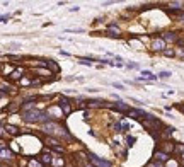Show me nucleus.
I'll return each mask as SVG.
<instances>
[{
	"label": "nucleus",
	"mask_w": 184,
	"mask_h": 167,
	"mask_svg": "<svg viewBox=\"0 0 184 167\" xmlns=\"http://www.w3.org/2000/svg\"><path fill=\"white\" fill-rule=\"evenodd\" d=\"M43 130L48 133V135H51V137H58V138H65V140H68V141H72L73 138H72V135H70L67 130L61 126V124H58V123H51V121H48V123H44L43 124Z\"/></svg>",
	"instance_id": "nucleus-1"
},
{
	"label": "nucleus",
	"mask_w": 184,
	"mask_h": 167,
	"mask_svg": "<svg viewBox=\"0 0 184 167\" xmlns=\"http://www.w3.org/2000/svg\"><path fill=\"white\" fill-rule=\"evenodd\" d=\"M89 160L92 162L94 167H113V164L109 160H102V158L97 157L95 154H89Z\"/></svg>",
	"instance_id": "nucleus-2"
},
{
	"label": "nucleus",
	"mask_w": 184,
	"mask_h": 167,
	"mask_svg": "<svg viewBox=\"0 0 184 167\" xmlns=\"http://www.w3.org/2000/svg\"><path fill=\"white\" fill-rule=\"evenodd\" d=\"M41 114L43 113L36 111V109H33V111H27V113H22V120L24 121H41Z\"/></svg>",
	"instance_id": "nucleus-3"
},
{
	"label": "nucleus",
	"mask_w": 184,
	"mask_h": 167,
	"mask_svg": "<svg viewBox=\"0 0 184 167\" xmlns=\"http://www.w3.org/2000/svg\"><path fill=\"white\" fill-rule=\"evenodd\" d=\"M150 48L154 50V51H165V41H164L162 38H155L154 41H152V44H150Z\"/></svg>",
	"instance_id": "nucleus-4"
},
{
	"label": "nucleus",
	"mask_w": 184,
	"mask_h": 167,
	"mask_svg": "<svg viewBox=\"0 0 184 167\" xmlns=\"http://www.w3.org/2000/svg\"><path fill=\"white\" fill-rule=\"evenodd\" d=\"M128 118H133V120H147V113L145 111H140V109H130L128 113Z\"/></svg>",
	"instance_id": "nucleus-5"
},
{
	"label": "nucleus",
	"mask_w": 184,
	"mask_h": 167,
	"mask_svg": "<svg viewBox=\"0 0 184 167\" xmlns=\"http://www.w3.org/2000/svg\"><path fill=\"white\" fill-rule=\"evenodd\" d=\"M14 154L10 152L9 148H5V147H0V160H4V162H9L12 160Z\"/></svg>",
	"instance_id": "nucleus-6"
},
{
	"label": "nucleus",
	"mask_w": 184,
	"mask_h": 167,
	"mask_svg": "<svg viewBox=\"0 0 184 167\" xmlns=\"http://www.w3.org/2000/svg\"><path fill=\"white\" fill-rule=\"evenodd\" d=\"M167 160H169V155L164 154L162 150H155V154H154V162L162 164V162H167Z\"/></svg>",
	"instance_id": "nucleus-7"
},
{
	"label": "nucleus",
	"mask_w": 184,
	"mask_h": 167,
	"mask_svg": "<svg viewBox=\"0 0 184 167\" xmlns=\"http://www.w3.org/2000/svg\"><path fill=\"white\" fill-rule=\"evenodd\" d=\"M60 109H61V113H63L65 116H68L70 113H72V106H70V101L67 97H65L63 101L60 103Z\"/></svg>",
	"instance_id": "nucleus-8"
},
{
	"label": "nucleus",
	"mask_w": 184,
	"mask_h": 167,
	"mask_svg": "<svg viewBox=\"0 0 184 167\" xmlns=\"http://www.w3.org/2000/svg\"><path fill=\"white\" fill-rule=\"evenodd\" d=\"M106 29H107V33H109V36H111V38H120L121 29H120L118 26H116V24H109V26H107Z\"/></svg>",
	"instance_id": "nucleus-9"
},
{
	"label": "nucleus",
	"mask_w": 184,
	"mask_h": 167,
	"mask_svg": "<svg viewBox=\"0 0 184 167\" xmlns=\"http://www.w3.org/2000/svg\"><path fill=\"white\" fill-rule=\"evenodd\" d=\"M111 107H113V109H116V111H121V113H128L130 111V107L126 106L123 101H120V103H113Z\"/></svg>",
	"instance_id": "nucleus-10"
},
{
	"label": "nucleus",
	"mask_w": 184,
	"mask_h": 167,
	"mask_svg": "<svg viewBox=\"0 0 184 167\" xmlns=\"http://www.w3.org/2000/svg\"><path fill=\"white\" fill-rule=\"evenodd\" d=\"M174 148H175L174 143H171V141H165V143H162V152H164V154H167V155L171 154V152H174Z\"/></svg>",
	"instance_id": "nucleus-11"
},
{
	"label": "nucleus",
	"mask_w": 184,
	"mask_h": 167,
	"mask_svg": "<svg viewBox=\"0 0 184 167\" xmlns=\"http://www.w3.org/2000/svg\"><path fill=\"white\" fill-rule=\"evenodd\" d=\"M104 101H101V99H95V101H89V103H87V106L89 107H101V106H104Z\"/></svg>",
	"instance_id": "nucleus-12"
},
{
	"label": "nucleus",
	"mask_w": 184,
	"mask_h": 167,
	"mask_svg": "<svg viewBox=\"0 0 184 167\" xmlns=\"http://www.w3.org/2000/svg\"><path fill=\"white\" fill-rule=\"evenodd\" d=\"M5 131L9 133V135H19V128L17 126H12V124H7L5 126Z\"/></svg>",
	"instance_id": "nucleus-13"
},
{
	"label": "nucleus",
	"mask_w": 184,
	"mask_h": 167,
	"mask_svg": "<svg viewBox=\"0 0 184 167\" xmlns=\"http://www.w3.org/2000/svg\"><path fill=\"white\" fill-rule=\"evenodd\" d=\"M164 41H177V38H175V33H171V31H169V33H165V34H164Z\"/></svg>",
	"instance_id": "nucleus-14"
},
{
	"label": "nucleus",
	"mask_w": 184,
	"mask_h": 167,
	"mask_svg": "<svg viewBox=\"0 0 184 167\" xmlns=\"http://www.w3.org/2000/svg\"><path fill=\"white\" fill-rule=\"evenodd\" d=\"M48 70H50V72L58 73V72H60V67L56 65V61H48Z\"/></svg>",
	"instance_id": "nucleus-15"
},
{
	"label": "nucleus",
	"mask_w": 184,
	"mask_h": 167,
	"mask_svg": "<svg viewBox=\"0 0 184 167\" xmlns=\"http://www.w3.org/2000/svg\"><path fill=\"white\" fill-rule=\"evenodd\" d=\"M53 165L55 167H63L65 165V158H61V157H53Z\"/></svg>",
	"instance_id": "nucleus-16"
},
{
	"label": "nucleus",
	"mask_w": 184,
	"mask_h": 167,
	"mask_svg": "<svg viewBox=\"0 0 184 167\" xmlns=\"http://www.w3.org/2000/svg\"><path fill=\"white\" fill-rule=\"evenodd\" d=\"M22 73H24V70H22V68H17L16 72L10 73V78H12V80H17V78L22 77Z\"/></svg>",
	"instance_id": "nucleus-17"
},
{
	"label": "nucleus",
	"mask_w": 184,
	"mask_h": 167,
	"mask_svg": "<svg viewBox=\"0 0 184 167\" xmlns=\"http://www.w3.org/2000/svg\"><path fill=\"white\" fill-rule=\"evenodd\" d=\"M46 143H48L50 147H53V148H55V147H60V141L56 140V138H48Z\"/></svg>",
	"instance_id": "nucleus-18"
},
{
	"label": "nucleus",
	"mask_w": 184,
	"mask_h": 167,
	"mask_svg": "<svg viewBox=\"0 0 184 167\" xmlns=\"http://www.w3.org/2000/svg\"><path fill=\"white\" fill-rule=\"evenodd\" d=\"M41 162H43V164H51L53 157H51V155H48V154H44L43 157H41Z\"/></svg>",
	"instance_id": "nucleus-19"
},
{
	"label": "nucleus",
	"mask_w": 184,
	"mask_h": 167,
	"mask_svg": "<svg viewBox=\"0 0 184 167\" xmlns=\"http://www.w3.org/2000/svg\"><path fill=\"white\" fill-rule=\"evenodd\" d=\"M164 56H167V58H174L175 51H174V50H165V51H164Z\"/></svg>",
	"instance_id": "nucleus-20"
},
{
	"label": "nucleus",
	"mask_w": 184,
	"mask_h": 167,
	"mask_svg": "<svg viewBox=\"0 0 184 167\" xmlns=\"http://www.w3.org/2000/svg\"><path fill=\"white\" fill-rule=\"evenodd\" d=\"M36 72H38V75H51L50 70H44V68H38Z\"/></svg>",
	"instance_id": "nucleus-21"
},
{
	"label": "nucleus",
	"mask_w": 184,
	"mask_h": 167,
	"mask_svg": "<svg viewBox=\"0 0 184 167\" xmlns=\"http://www.w3.org/2000/svg\"><path fill=\"white\" fill-rule=\"evenodd\" d=\"M174 133V128H165V131H164V138H169Z\"/></svg>",
	"instance_id": "nucleus-22"
},
{
	"label": "nucleus",
	"mask_w": 184,
	"mask_h": 167,
	"mask_svg": "<svg viewBox=\"0 0 184 167\" xmlns=\"http://www.w3.org/2000/svg\"><path fill=\"white\" fill-rule=\"evenodd\" d=\"M29 167H41L39 160H29Z\"/></svg>",
	"instance_id": "nucleus-23"
},
{
	"label": "nucleus",
	"mask_w": 184,
	"mask_h": 167,
	"mask_svg": "<svg viewBox=\"0 0 184 167\" xmlns=\"http://www.w3.org/2000/svg\"><path fill=\"white\" fill-rule=\"evenodd\" d=\"M0 89H2V90H5V92H10V90H14L12 87H10V85H7V84H2V85H0Z\"/></svg>",
	"instance_id": "nucleus-24"
},
{
	"label": "nucleus",
	"mask_w": 184,
	"mask_h": 167,
	"mask_svg": "<svg viewBox=\"0 0 184 167\" xmlns=\"http://www.w3.org/2000/svg\"><path fill=\"white\" fill-rule=\"evenodd\" d=\"M169 5H171V7H179V10H182V9H181V7H182V2H171V4H169Z\"/></svg>",
	"instance_id": "nucleus-25"
},
{
	"label": "nucleus",
	"mask_w": 184,
	"mask_h": 167,
	"mask_svg": "<svg viewBox=\"0 0 184 167\" xmlns=\"http://www.w3.org/2000/svg\"><path fill=\"white\" fill-rule=\"evenodd\" d=\"M157 77H160V78H167V77H171V72H160L157 75Z\"/></svg>",
	"instance_id": "nucleus-26"
},
{
	"label": "nucleus",
	"mask_w": 184,
	"mask_h": 167,
	"mask_svg": "<svg viewBox=\"0 0 184 167\" xmlns=\"http://www.w3.org/2000/svg\"><path fill=\"white\" fill-rule=\"evenodd\" d=\"M21 85H31L29 78H21Z\"/></svg>",
	"instance_id": "nucleus-27"
},
{
	"label": "nucleus",
	"mask_w": 184,
	"mask_h": 167,
	"mask_svg": "<svg viewBox=\"0 0 184 167\" xmlns=\"http://www.w3.org/2000/svg\"><path fill=\"white\" fill-rule=\"evenodd\" d=\"M126 143H128V147H131L133 143H135V138H133V137H128V138H126Z\"/></svg>",
	"instance_id": "nucleus-28"
},
{
	"label": "nucleus",
	"mask_w": 184,
	"mask_h": 167,
	"mask_svg": "<svg viewBox=\"0 0 184 167\" xmlns=\"http://www.w3.org/2000/svg\"><path fill=\"white\" fill-rule=\"evenodd\" d=\"M167 167H177V164L172 162V160H167Z\"/></svg>",
	"instance_id": "nucleus-29"
},
{
	"label": "nucleus",
	"mask_w": 184,
	"mask_h": 167,
	"mask_svg": "<svg viewBox=\"0 0 184 167\" xmlns=\"http://www.w3.org/2000/svg\"><path fill=\"white\" fill-rule=\"evenodd\" d=\"M113 85H114L116 89H123V84H120V82H114V84H113Z\"/></svg>",
	"instance_id": "nucleus-30"
},
{
	"label": "nucleus",
	"mask_w": 184,
	"mask_h": 167,
	"mask_svg": "<svg viewBox=\"0 0 184 167\" xmlns=\"http://www.w3.org/2000/svg\"><path fill=\"white\" fill-rule=\"evenodd\" d=\"M128 68H138V65H137V63H133V61H131V63H128Z\"/></svg>",
	"instance_id": "nucleus-31"
},
{
	"label": "nucleus",
	"mask_w": 184,
	"mask_h": 167,
	"mask_svg": "<svg viewBox=\"0 0 184 167\" xmlns=\"http://www.w3.org/2000/svg\"><path fill=\"white\" fill-rule=\"evenodd\" d=\"M4 131H5V128H2V124H0V137L4 135Z\"/></svg>",
	"instance_id": "nucleus-32"
},
{
	"label": "nucleus",
	"mask_w": 184,
	"mask_h": 167,
	"mask_svg": "<svg viewBox=\"0 0 184 167\" xmlns=\"http://www.w3.org/2000/svg\"><path fill=\"white\" fill-rule=\"evenodd\" d=\"M181 160H182V164H184V152L181 154Z\"/></svg>",
	"instance_id": "nucleus-33"
},
{
	"label": "nucleus",
	"mask_w": 184,
	"mask_h": 167,
	"mask_svg": "<svg viewBox=\"0 0 184 167\" xmlns=\"http://www.w3.org/2000/svg\"><path fill=\"white\" fill-rule=\"evenodd\" d=\"M85 167H94V165H85Z\"/></svg>",
	"instance_id": "nucleus-34"
},
{
	"label": "nucleus",
	"mask_w": 184,
	"mask_h": 167,
	"mask_svg": "<svg viewBox=\"0 0 184 167\" xmlns=\"http://www.w3.org/2000/svg\"><path fill=\"white\" fill-rule=\"evenodd\" d=\"M0 97H2V92H0Z\"/></svg>",
	"instance_id": "nucleus-35"
}]
</instances>
